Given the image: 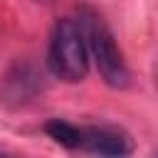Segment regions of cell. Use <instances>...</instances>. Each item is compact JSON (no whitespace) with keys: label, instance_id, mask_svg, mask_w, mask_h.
Segmentation results:
<instances>
[{"label":"cell","instance_id":"1","mask_svg":"<svg viewBox=\"0 0 158 158\" xmlns=\"http://www.w3.org/2000/svg\"><path fill=\"white\" fill-rule=\"evenodd\" d=\"M44 133L72 153L91 158H131L133 138L126 128L114 123H74L67 118H49Z\"/></svg>","mask_w":158,"mask_h":158},{"label":"cell","instance_id":"2","mask_svg":"<svg viewBox=\"0 0 158 158\" xmlns=\"http://www.w3.org/2000/svg\"><path fill=\"white\" fill-rule=\"evenodd\" d=\"M91 69V57L84 37V27L77 12L59 17L52 25L47 42V72L67 84H79Z\"/></svg>","mask_w":158,"mask_h":158},{"label":"cell","instance_id":"3","mask_svg":"<svg viewBox=\"0 0 158 158\" xmlns=\"http://www.w3.org/2000/svg\"><path fill=\"white\" fill-rule=\"evenodd\" d=\"M74 12L81 20L91 64L96 67V72L104 79V84L111 86V89H126L131 84V69L126 64V57H123V52H121V47L116 42L114 30L109 27V22L91 5H79Z\"/></svg>","mask_w":158,"mask_h":158},{"label":"cell","instance_id":"4","mask_svg":"<svg viewBox=\"0 0 158 158\" xmlns=\"http://www.w3.org/2000/svg\"><path fill=\"white\" fill-rule=\"evenodd\" d=\"M42 94V74L30 62H15L0 79V101L22 106Z\"/></svg>","mask_w":158,"mask_h":158},{"label":"cell","instance_id":"5","mask_svg":"<svg viewBox=\"0 0 158 158\" xmlns=\"http://www.w3.org/2000/svg\"><path fill=\"white\" fill-rule=\"evenodd\" d=\"M153 79H156V86H158V62H156V69H153Z\"/></svg>","mask_w":158,"mask_h":158},{"label":"cell","instance_id":"6","mask_svg":"<svg viewBox=\"0 0 158 158\" xmlns=\"http://www.w3.org/2000/svg\"><path fill=\"white\" fill-rule=\"evenodd\" d=\"M0 158H17V156H12V153H5V151H0Z\"/></svg>","mask_w":158,"mask_h":158},{"label":"cell","instance_id":"7","mask_svg":"<svg viewBox=\"0 0 158 158\" xmlns=\"http://www.w3.org/2000/svg\"><path fill=\"white\" fill-rule=\"evenodd\" d=\"M44 2H52V0H44Z\"/></svg>","mask_w":158,"mask_h":158},{"label":"cell","instance_id":"8","mask_svg":"<svg viewBox=\"0 0 158 158\" xmlns=\"http://www.w3.org/2000/svg\"><path fill=\"white\" fill-rule=\"evenodd\" d=\"M156 158H158V156H156Z\"/></svg>","mask_w":158,"mask_h":158}]
</instances>
